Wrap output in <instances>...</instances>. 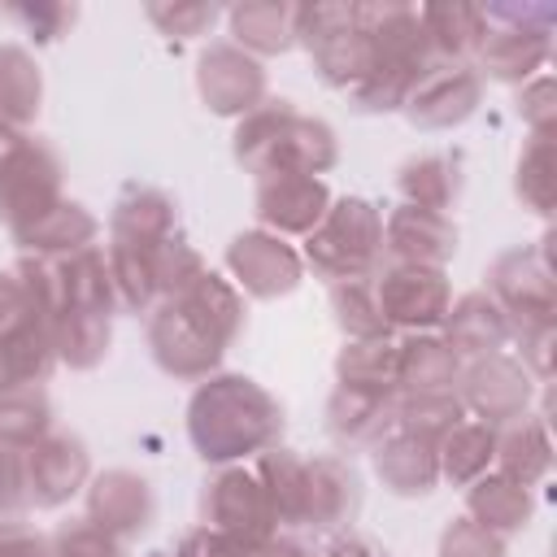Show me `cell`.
I'll use <instances>...</instances> for the list:
<instances>
[{
    "label": "cell",
    "mask_w": 557,
    "mask_h": 557,
    "mask_svg": "<svg viewBox=\"0 0 557 557\" xmlns=\"http://www.w3.org/2000/svg\"><path fill=\"white\" fill-rule=\"evenodd\" d=\"M261 557H318L313 548H305L300 540H292V535H274L265 548H261Z\"/></svg>",
    "instance_id": "obj_56"
},
{
    "label": "cell",
    "mask_w": 557,
    "mask_h": 557,
    "mask_svg": "<svg viewBox=\"0 0 557 557\" xmlns=\"http://www.w3.org/2000/svg\"><path fill=\"white\" fill-rule=\"evenodd\" d=\"M331 313H335V326L348 335V339H379V335H392L387 331V318L379 309V296H374V278H344V283H331Z\"/></svg>",
    "instance_id": "obj_41"
},
{
    "label": "cell",
    "mask_w": 557,
    "mask_h": 557,
    "mask_svg": "<svg viewBox=\"0 0 557 557\" xmlns=\"http://www.w3.org/2000/svg\"><path fill=\"white\" fill-rule=\"evenodd\" d=\"M383 252L392 257V265H431V270H444L453 261V252H457V226L444 213L396 205L383 218Z\"/></svg>",
    "instance_id": "obj_18"
},
{
    "label": "cell",
    "mask_w": 557,
    "mask_h": 557,
    "mask_svg": "<svg viewBox=\"0 0 557 557\" xmlns=\"http://www.w3.org/2000/svg\"><path fill=\"white\" fill-rule=\"evenodd\" d=\"M48 331H52L57 366H70V370H96L113 344V318L91 313V309H74V305H65L48 322Z\"/></svg>",
    "instance_id": "obj_33"
},
{
    "label": "cell",
    "mask_w": 557,
    "mask_h": 557,
    "mask_svg": "<svg viewBox=\"0 0 557 557\" xmlns=\"http://www.w3.org/2000/svg\"><path fill=\"white\" fill-rule=\"evenodd\" d=\"M174 557H261V548L218 531V527H191L178 544H174Z\"/></svg>",
    "instance_id": "obj_51"
},
{
    "label": "cell",
    "mask_w": 557,
    "mask_h": 557,
    "mask_svg": "<svg viewBox=\"0 0 557 557\" xmlns=\"http://www.w3.org/2000/svg\"><path fill=\"white\" fill-rule=\"evenodd\" d=\"M374 474L383 479V487L392 496H426L440 483V461H435V444L409 435V431H387L374 444Z\"/></svg>",
    "instance_id": "obj_24"
},
{
    "label": "cell",
    "mask_w": 557,
    "mask_h": 557,
    "mask_svg": "<svg viewBox=\"0 0 557 557\" xmlns=\"http://www.w3.org/2000/svg\"><path fill=\"white\" fill-rule=\"evenodd\" d=\"M231 152L257 178H270V174L322 178L339 161V139L322 117L300 113L292 100H270L265 96L252 113H244L235 122Z\"/></svg>",
    "instance_id": "obj_2"
},
{
    "label": "cell",
    "mask_w": 557,
    "mask_h": 557,
    "mask_svg": "<svg viewBox=\"0 0 557 557\" xmlns=\"http://www.w3.org/2000/svg\"><path fill=\"white\" fill-rule=\"evenodd\" d=\"M65 278H70V300L65 305L113 318L117 296H113V278H109V261H104V248L100 244L65 257Z\"/></svg>",
    "instance_id": "obj_42"
},
{
    "label": "cell",
    "mask_w": 557,
    "mask_h": 557,
    "mask_svg": "<svg viewBox=\"0 0 557 557\" xmlns=\"http://www.w3.org/2000/svg\"><path fill=\"white\" fill-rule=\"evenodd\" d=\"M479 100H483V78L474 74V65L431 61L422 70V78L409 87L400 113L418 131H453V126H461V122L474 117Z\"/></svg>",
    "instance_id": "obj_12"
},
{
    "label": "cell",
    "mask_w": 557,
    "mask_h": 557,
    "mask_svg": "<svg viewBox=\"0 0 557 557\" xmlns=\"http://www.w3.org/2000/svg\"><path fill=\"white\" fill-rule=\"evenodd\" d=\"M418 22L426 35V48L435 61H461L470 65L483 39V9L461 4V0H440V4H418Z\"/></svg>",
    "instance_id": "obj_30"
},
{
    "label": "cell",
    "mask_w": 557,
    "mask_h": 557,
    "mask_svg": "<svg viewBox=\"0 0 557 557\" xmlns=\"http://www.w3.org/2000/svg\"><path fill=\"white\" fill-rule=\"evenodd\" d=\"M457 396H461V405H466L479 422L505 426V422L531 413L535 379L522 370L518 357H509V352H487V357L461 361Z\"/></svg>",
    "instance_id": "obj_11"
},
{
    "label": "cell",
    "mask_w": 557,
    "mask_h": 557,
    "mask_svg": "<svg viewBox=\"0 0 557 557\" xmlns=\"http://www.w3.org/2000/svg\"><path fill=\"white\" fill-rule=\"evenodd\" d=\"M396 357H400V339H396V335L348 339V344L335 352V383L396 396Z\"/></svg>",
    "instance_id": "obj_37"
},
{
    "label": "cell",
    "mask_w": 557,
    "mask_h": 557,
    "mask_svg": "<svg viewBox=\"0 0 557 557\" xmlns=\"http://www.w3.org/2000/svg\"><path fill=\"white\" fill-rule=\"evenodd\" d=\"M0 557H52L48 535H39L26 522H0Z\"/></svg>",
    "instance_id": "obj_54"
},
{
    "label": "cell",
    "mask_w": 557,
    "mask_h": 557,
    "mask_svg": "<svg viewBox=\"0 0 557 557\" xmlns=\"http://www.w3.org/2000/svg\"><path fill=\"white\" fill-rule=\"evenodd\" d=\"M535 513V496L527 483L500 474V470H487L483 479H474L466 487V518H474L479 527L496 531V535H513L531 522Z\"/></svg>",
    "instance_id": "obj_27"
},
{
    "label": "cell",
    "mask_w": 557,
    "mask_h": 557,
    "mask_svg": "<svg viewBox=\"0 0 557 557\" xmlns=\"http://www.w3.org/2000/svg\"><path fill=\"white\" fill-rule=\"evenodd\" d=\"M222 17L218 4H205V0H187V4H148V22L170 35V39H196L205 35L213 22Z\"/></svg>",
    "instance_id": "obj_46"
},
{
    "label": "cell",
    "mask_w": 557,
    "mask_h": 557,
    "mask_svg": "<svg viewBox=\"0 0 557 557\" xmlns=\"http://www.w3.org/2000/svg\"><path fill=\"white\" fill-rule=\"evenodd\" d=\"M44 104V74L22 44H0V122L30 126Z\"/></svg>",
    "instance_id": "obj_38"
},
{
    "label": "cell",
    "mask_w": 557,
    "mask_h": 557,
    "mask_svg": "<svg viewBox=\"0 0 557 557\" xmlns=\"http://www.w3.org/2000/svg\"><path fill=\"white\" fill-rule=\"evenodd\" d=\"M296 44L309 52L318 78L335 91H352L374 65V48L357 22V4H300Z\"/></svg>",
    "instance_id": "obj_5"
},
{
    "label": "cell",
    "mask_w": 557,
    "mask_h": 557,
    "mask_svg": "<svg viewBox=\"0 0 557 557\" xmlns=\"http://www.w3.org/2000/svg\"><path fill=\"white\" fill-rule=\"evenodd\" d=\"M435 461H440V479H448L453 487H470L496 461V426H487L479 418H461L435 444Z\"/></svg>",
    "instance_id": "obj_34"
},
{
    "label": "cell",
    "mask_w": 557,
    "mask_h": 557,
    "mask_svg": "<svg viewBox=\"0 0 557 557\" xmlns=\"http://www.w3.org/2000/svg\"><path fill=\"white\" fill-rule=\"evenodd\" d=\"M48 431H52V400L44 387H17L0 396V444L26 453Z\"/></svg>",
    "instance_id": "obj_40"
},
{
    "label": "cell",
    "mask_w": 557,
    "mask_h": 557,
    "mask_svg": "<svg viewBox=\"0 0 557 557\" xmlns=\"http://www.w3.org/2000/svg\"><path fill=\"white\" fill-rule=\"evenodd\" d=\"M553 235L527 248H509L487 270V296L500 305L513 331L557 322V265H553Z\"/></svg>",
    "instance_id": "obj_6"
},
{
    "label": "cell",
    "mask_w": 557,
    "mask_h": 557,
    "mask_svg": "<svg viewBox=\"0 0 557 557\" xmlns=\"http://www.w3.org/2000/svg\"><path fill=\"white\" fill-rule=\"evenodd\" d=\"M518 339V361L522 370L535 379V383H548L553 379V344H557V322H544V326H522L513 331Z\"/></svg>",
    "instance_id": "obj_49"
},
{
    "label": "cell",
    "mask_w": 557,
    "mask_h": 557,
    "mask_svg": "<svg viewBox=\"0 0 557 557\" xmlns=\"http://www.w3.org/2000/svg\"><path fill=\"white\" fill-rule=\"evenodd\" d=\"M83 496H87V513L83 518H91L113 540H135L157 513L152 483L144 474H135V470H122V466L100 470L96 479H87Z\"/></svg>",
    "instance_id": "obj_17"
},
{
    "label": "cell",
    "mask_w": 557,
    "mask_h": 557,
    "mask_svg": "<svg viewBox=\"0 0 557 557\" xmlns=\"http://www.w3.org/2000/svg\"><path fill=\"white\" fill-rule=\"evenodd\" d=\"M57 366V348H52V331L48 322L22 326L13 335L0 339V396L17 392V387H39L48 383Z\"/></svg>",
    "instance_id": "obj_36"
},
{
    "label": "cell",
    "mask_w": 557,
    "mask_h": 557,
    "mask_svg": "<svg viewBox=\"0 0 557 557\" xmlns=\"http://www.w3.org/2000/svg\"><path fill=\"white\" fill-rule=\"evenodd\" d=\"M374 296L387 318V331L422 335L444 326V313L453 305V283L444 270L431 265H387L374 274Z\"/></svg>",
    "instance_id": "obj_8"
},
{
    "label": "cell",
    "mask_w": 557,
    "mask_h": 557,
    "mask_svg": "<svg viewBox=\"0 0 557 557\" xmlns=\"http://www.w3.org/2000/svg\"><path fill=\"white\" fill-rule=\"evenodd\" d=\"M91 479V453L70 431H48L35 448H26V492L35 509H61Z\"/></svg>",
    "instance_id": "obj_15"
},
{
    "label": "cell",
    "mask_w": 557,
    "mask_h": 557,
    "mask_svg": "<svg viewBox=\"0 0 557 557\" xmlns=\"http://www.w3.org/2000/svg\"><path fill=\"white\" fill-rule=\"evenodd\" d=\"M205 270H209L205 257L187 244L183 231H178L174 239H165V244L157 248V287H161V300H170V296H178L183 287H191Z\"/></svg>",
    "instance_id": "obj_44"
},
{
    "label": "cell",
    "mask_w": 557,
    "mask_h": 557,
    "mask_svg": "<svg viewBox=\"0 0 557 557\" xmlns=\"http://www.w3.org/2000/svg\"><path fill=\"white\" fill-rule=\"evenodd\" d=\"M178 235V209L174 196L152 183H126L109 213V239L135 244V248H161Z\"/></svg>",
    "instance_id": "obj_19"
},
{
    "label": "cell",
    "mask_w": 557,
    "mask_h": 557,
    "mask_svg": "<svg viewBox=\"0 0 557 557\" xmlns=\"http://www.w3.org/2000/svg\"><path fill=\"white\" fill-rule=\"evenodd\" d=\"M200 513H205V527H218L252 548H265L278 535L270 496L248 466H218V474L205 483Z\"/></svg>",
    "instance_id": "obj_7"
},
{
    "label": "cell",
    "mask_w": 557,
    "mask_h": 557,
    "mask_svg": "<svg viewBox=\"0 0 557 557\" xmlns=\"http://www.w3.org/2000/svg\"><path fill=\"white\" fill-rule=\"evenodd\" d=\"M48 544H52V557H126L122 553V540H113L109 531H100L91 518L61 522Z\"/></svg>",
    "instance_id": "obj_45"
},
{
    "label": "cell",
    "mask_w": 557,
    "mask_h": 557,
    "mask_svg": "<svg viewBox=\"0 0 557 557\" xmlns=\"http://www.w3.org/2000/svg\"><path fill=\"white\" fill-rule=\"evenodd\" d=\"M492 470L535 487L540 479H548L553 470V435H548V418L540 413H522L505 426H496V461Z\"/></svg>",
    "instance_id": "obj_26"
},
{
    "label": "cell",
    "mask_w": 557,
    "mask_h": 557,
    "mask_svg": "<svg viewBox=\"0 0 557 557\" xmlns=\"http://www.w3.org/2000/svg\"><path fill=\"white\" fill-rule=\"evenodd\" d=\"M440 557H505V535L479 527L474 518H453L440 535Z\"/></svg>",
    "instance_id": "obj_47"
},
{
    "label": "cell",
    "mask_w": 557,
    "mask_h": 557,
    "mask_svg": "<svg viewBox=\"0 0 557 557\" xmlns=\"http://www.w3.org/2000/svg\"><path fill=\"white\" fill-rule=\"evenodd\" d=\"M466 418V405L453 392H396V431H409L426 444H440L457 422Z\"/></svg>",
    "instance_id": "obj_39"
},
{
    "label": "cell",
    "mask_w": 557,
    "mask_h": 557,
    "mask_svg": "<svg viewBox=\"0 0 557 557\" xmlns=\"http://www.w3.org/2000/svg\"><path fill=\"white\" fill-rule=\"evenodd\" d=\"M361 509V479L344 457H313L305 487V531H339Z\"/></svg>",
    "instance_id": "obj_20"
},
{
    "label": "cell",
    "mask_w": 557,
    "mask_h": 557,
    "mask_svg": "<svg viewBox=\"0 0 557 557\" xmlns=\"http://www.w3.org/2000/svg\"><path fill=\"white\" fill-rule=\"evenodd\" d=\"M513 191L518 200L548 218L553 213V196H557V183H553V135H531L518 152V165H513Z\"/></svg>",
    "instance_id": "obj_43"
},
{
    "label": "cell",
    "mask_w": 557,
    "mask_h": 557,
    "mask_svg": "<svg viewBox=\"0 0 557 557\" xmlns=\"http://www.w3.org/2000/svg\"><path fill=\"white\" fill-rule=\"evenodd\" d=\"M226 270H231V283L257 300H278V296L296 292L305 278L300 252L283 235H270L261 226L239 231L226 244Z\"/></svg>",
    "instance_id": "obj_13"
},
{
    "label": "cell",
    "mask_w": 557,
    "mask_h": 557,
    "mask_svg": "<svg viewBox=\"0 0 557 557\" xmlns=\"http://www.w3.org/2000/svg\"><path fill=\"white\" fill-rule=\"evenodd\" d=\"M392 426H396V396L387 392L335 383V392L326 396V431L344 448H374Z\"/></svg>",
    "instance_id": "obj_21"
},
{
    "label": "cell",
    "mask_w": 557,
    "mask_h": 557,
    "mask_svg": "<svg viewBox=\"0 0 557 557\" xmlns=\"http://www.w3.org/2000/svg\"><path fill=\"white\" fill-rule=\"evenodd\" d=\"M170 300H178L191 318H200V322L213 331V339H218L222 348H231V344L244 335V292H239L231 278H222L218 270H205L191 287H183V292L170 296Z\"/></svg>",
    "instance_id": "obj_31"
},
{
    "label": "cell",
    "mask_w": 557,
    "mask_h": 557,
    "mask_svg": "<svg viewBox=\"0 0 557 557\" xmlns=\"http://www.w3.org/2000/svg\"><path fill=\"white\" fill-rule=\"evenodd\" d=\"M9 235L22 248V257H74V252L96 244L100 222H96V213L87 205L61 200V205H52L48 213H39L35 222H26V226H17Z\"/></svg>",
    "instance_id": "obj_23"
},
{
    "label": "cell",
    "mask_w": 557,
    "mask_h": 557,
    "mask_svg": "<svg viewBox=\"0 0 557 557\" xmlns=\"http://www.w3.org/2000/svg\"><path fill=\"white\" fill-rule=\"evenodd\" d=\"M30 505L26 492V453L0 444V522H13Z\"/></svg>",
    "instance_id": "obj_50"
},
{
    "label": "cell",
    "mask_w": 557,
    "mask_h": 557,
    "mask_svg": "<svg viewBox=\"0 0 557 557\" xmlns=\"http://www.w3.org/2000/svg\"><path fill=\"white\" fill-rule=\"evenodd\" d=\"M283 435V405L248 374L218 370L196 383L187 400V440L209 466H239L274 448Z\"/></svg>",
    "instance_id": "obj_1"
},
{
    "label": "cell",
    "mask_w": 557,
    "mask_h": 557,
    "mask_svg": "<svg viewBox=\"0 0 557 557\" xmlns=\"http://www.w3.org/2000/svg\"><path fill=\"white\" fill-rule=\"evenodd\" d=\"M483 39L474 52V74L496 83H531L553 57L557 13L548 4H479Z\"/></svg>",
    "instance_id": "obj_4"
},
{
    "label": "cell",
    "mask_w": 557,
    "mask_h": 557,
    "mask_svg": "<svg viewBox=\"0 0 557 557\" xmlns=\"http://www.w3.org/2000/svg\"><path fill=\"white\" fill-rule=\"evenodd\" d=\"M252 474L261 479L265 496H270V509H274V522L278 527H300L305 522V487H309V457H300L296 448H265L257 453V466Z\"/></svg>",
    "instance_id": "obj_32"
},
{
    "label": "cell",
    "mask_w": 557,
    "mask_h": 557,
    "mask_svg": "<svg viewBox=\"0 0 557 557\" xmlns=\"http://www.w3.org/2000/svg\"><path fill=\"white\" fill-rule=\"evenodd\" d=\"M196 91L218 117H244L265 100V65L235 48L231 39H218L196 61Z\"/></svg>",
    "instance_id": "obj_14"
},
{
    "label": "cell",
    "mask_w": 557,
    "mask_h": 557,
    "mask_svg": "<svg viewBox=\"0 0 557 557\" xmlns=\"http://www.w3.org/2000/svg\"><path fill=\"white\" fill-rule=\"evenodd\" d=\"M296 13H300V4H287V0H244V4L226 9L231 44L257 61L283 57L287 48H296Z\"/></svg>",
    "instance_id": "obj_25"
},
{
    "label": "cell",
    "mask_w": 557,
    "mask_h": 557,
    "mask_svg": "<svg viewBox=\"0 0 557 557\" xmlns=\"http://www.w3.org/2000/svg\"><path fill=\"white\" fill-rule=\"evenodd\" d=\"M148 348L152 361L183 383H200L209 374H218L226 348L213 339V331L191 318L178 300H157V309L148 313Z\"/></svg>",
    "instance_id": "obj_9"
},
{
    "label": "cell",
    "mask_w": 557,
    "mask_h": 557,
    "mask_svg": "<svg viewBox=\"0 0 557 557\" xmlns=\"http://www.w3.org/2000/svg\"><path fill=\"white\" fill-rule=\"evenodd\" d=\"M461 374V357L453 344L435 331L422 335H400V357H396V392H453Z\"/></svg>",
    "instance_id": "obj_29"
},
{
    "label": "cell",
    "mask_w": 557,
    "mask_h": 557,
    "mask_svg": "<svg viewBox=\"0 0 557 557\" xmlns=\"http://www.w3.org/2000/svg\"><path fill=\"white\" fill-rule=\"evenodd\" d=\"M22 139H26V131H17V126H9V122H0V165L22 148Z\"/></svg>",
    "instance_id": "obj_57"
},
{
    "label": "cell",
    "mask_w": 557,
    "mask_h": 557,
    "mask_svg": "<svg viewBox=\"0 0 557 557\" xmlns=\"http://www.w3.org/2000/svg\"><path fill=\"white\" fill-rule=\"evenodd\" d=\"M331 187L322 178H309V174H270V178H257V196H252V209H257V222L261 231L270 235H309L322 213L331 209Z\"/></svg>",
    "instance_id": "obj_16"
},
{
    "label": "cell",
    "mask_w": 557,
    "mask_h": 557,
    "mask_svg": "<svg viewBox=\"0 0 557 557\" xmlns=\"http://www.w3.org/2000/svg\"><path fill=\"white\" fill-rule=\"evenodd\" d=\"M444 339L453 344V352L461 361H470V357L505 352L509 339H513V326L500 313V305L479 287V292H466V296H457L448 305V313H444Z\"/></svg>",
    "instance_id": "obj_22"
},
{
    "label": "cell",
    "mask_w": 557,
    "mask_h": 557,
    "mask_svg": "<svg viewBox=\"0 0 557 557\" xmlns=\"http://www.w3.org/2000/svg\"><path fill=\"white\" fill-rule=\"evenodd\" d=\"M396 187H400V205H413V209H431V213H444L461 200V157L457 152H422V157H409L400 170H396Z\"/></svg>",
    "instance_id": "obj_28"
},
{
    "label": "cell",
    "mask_w": 557,
    "mask_h": 557,
    "mask_svg": "<svg viewBox=\"0 0 557 557\" xmlns=\"http://www.w3.org/2000/svg\"><path fill=\"white\" fill-rule=\"evenodd\" d=\"M518 117L527 122L531 135H553V126H557V83H553V74H535L531 83H522Z\"/></svg>",
    "instance_id": "obj_48"
},
{
    "label": "cell",
    "mask_w": 557,
    "mask_h": 557,
    "mask_svg": "<svg viewBox=\"0 0 557 557\" xmlns=\"http://www.w3.org/2000/svg\"><path fill=\"white\" fill-rule=\"evenodd\" d=\"M35 322H44V318H39L30 292L22 287V278L13 270H0V339L22 326H35Z\"/></svg>",
    "instance_id": "obj_53"
},
{
    "label": "cell",
    "mask_w": 557,
    "mask_h": 557,
    "mask_svg": "<svg viewBox=\"0 0 557 557\" xmlns=\"http://www.w3.org/2000/svg\"><path fill=\"white\" fill-rule=\"evenodd\" d=\"M13 22L26 26V35H35L39 44H52L65 35V26H74V4H9L4 9Z\"/></svg>",
    "instance_id": "obj_52"
},
{
    "label": "cell",
    "mask_w": 557,
    "mask_h": 557,
    "mask_svg": "<svg viewBox=\"0 0 557 557\" xmlns=\"http://www.w3.org/2000/svg\"><path fill=\"white\" fill-rule=\"evenodd\" d=\"M300 261L331 283L374 278L383 261V213L366 196H335L322 222L305 235Z\"/></svg>",
    "instance_id": "obj_3"
},
{
    "label": "cell",
    "mask_w": 557,
    "mask_h": 557,
    "mask_svg": "<svg viewBox=\"0 0 557 557\" xmlns=\"http://www.w3.org/2000/svg\"><path fill=\"white\" fill-rule=\"evenodd\" d=\"M104 261H109V278H113V296L117 309L126 313H152L161 300L157 287V248H135V244H104Z\"/></svg>",
    "instance_id": "obj_35"
},
{
    "label": "cell",
    "mask_w": 557,
    "mask_h": 557,
    "mask_svg": "<svg viewBox=\"0 0 557 557\" xmlns=\"http://www.w3.org/2000/svg\"><path fill=\"white\" fill-rule=\"evenodd\" d=\"M322 557H387V553H383V544H374L370 535L344 531V535H335V540L326 544V553H322Z\"/></svg>",
    "instance_id": "obj_55"
},
{
    "label": "cell",
    "mask_w": 557,
    "mask_h": 557,
    "mask_svg": "<svg viewBox=\"0 0 557 557\" xmlns=\"http://www.w3.org/2000/svg\"><path fill=\"white\" fill-rule=\"evenodd\" d=\"M61 183H65V170H61V157L52 152V144L26 135L22 148L0 165V222L9 231L35 222L39 213H48L52 205H61Z\"/></svg>",
    "instance_id": "obj_10"
}]
</instances>
